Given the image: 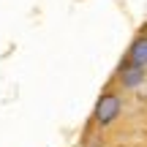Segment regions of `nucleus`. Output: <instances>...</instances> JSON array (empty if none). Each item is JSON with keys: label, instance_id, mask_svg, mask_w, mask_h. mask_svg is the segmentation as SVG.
<instances>
[{"label": "nucleus", "instance_id": "obj_1", "mask_svg": "<svg viewBox=\"0 0 147 147\" xmlns=\"http://www.w3.org/2000/svg\"><path fill=\"white\" fill-rule=\"evenodd\" d=\"M120 112H123V95H120V93H115V90H106V93H101V98L95 101V109H93L95 125L109 128L112 123L120 117Z\"/></svg>", "mask_w": 147, "mask_h": 147}, {"label": "nucleus", "instance_id": "obj_3", "mask_svg": "<svg viewBox=\"0 0 147 147\" xmlns=\"http://www.w3.org/2000/svg\"><path fill=\"white\" fill-rule=\"evenodd\" d=\"M125 63L136 65V68H147V33H139L131 41V47L125 52Z\"/></svg>", "mask_w": 147, "mask_h": 147}, {"label": "nucleus", "instance_id": "obj_4", "mask_svg": "<svg viewBox=\"0 0 147 147\" xmlns=\"http://www.w3.org/2000/svg\"><path fill=\"white\" fill-rule=\"evenodd\" d=\"M144 30H147V25H144Z\"/></svg>", "mask_w": 147, "mask_h": 147}, {"label": "nucleus", "instance_id": "obj_2", "mask_svg": "<svg viewBox=\"0 0 147 147\" xmlns=\"http://www.w3.org/2000/svg\"><path fill=\"white\" fill-rule=\"evenodd\" d=\"M117 76H120V84H123L125 90H139V87L147 82V68H136V65H131V63L123 60Z\"/></svg>", "mask_w": 147, "mask_h": 147}]
</instances>
